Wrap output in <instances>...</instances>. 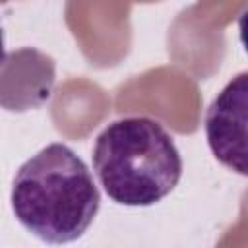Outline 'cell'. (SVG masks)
I'll return each mask as SVG.
<instances>
[{
  "label": "cell",
  "instance_id": "3957f363",
  "mask_svg": "<svg viewBox=\"0 0 248 248\" xmlns=\"http://www.w3.org/2000/svg\"><path fill=\"white\" fill-rule=\"evenodd\" d=\"M205 138L219 163L248 176V72L236 74L211 101Z\"/></svg>",
  "mask_w": 248,
  "mask_h": 248
},
{
  "label": "cell",
  "instance_id": "277c9868",
  "mask_svg": "<svg viewBox=\"0 0 248 248\" xmlns=\"http://www.w3.org/2000/svg\"><path fill=\"white\" fill-rule=\"evenodd\" d=\"M238 31H240V43H242V46L248 54V8L238 17Z\"/></svg>",
  "mask_w": 248,
  "mask_h": 248
},
{
  "label": "cell",
  "instance_id": "7a4b0ae2",
  "mask_svg": "<svg viewBox=\"0 0 248 248\" xmlns=\"http://www.w3.org/2000/svg\"><path fill=\"white\" fill-rule=\"evenodd\" d=\"M93 169L107 196L120 205H153L182 176V159L170 134L153 118L128 116L95 140Z\"/></svg>",
  "mask_w": 248,
  "mask_h": 248
},
{
  "label": "cell",
  "instance_id": "6da1fadb",
  "mask_svg": "<svg viewBox=\"0 0 248 248\" xmlns=\"http://www.w3.org/2000/svg\"><path fill=\"white\" fill-rule=\"evenodd\" d=\"M101 205L91 170L68 145L50 143L27 159L12 184L17 221L50 244L78 240Z\"/></svg>",
  "mask_w": 248,
  "mask_h": 248
}]
</instances>
